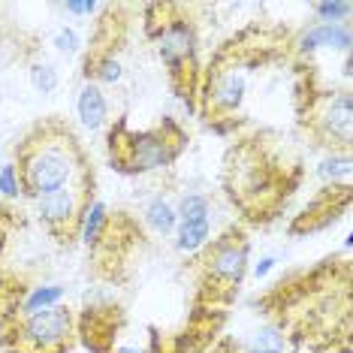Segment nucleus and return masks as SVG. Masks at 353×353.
Segmentation results:
<instances>
[{
  "instance_id": "nucleus-7",
  "label": "nucleus",
  "mask_w": 353,
  "mask_h": 353,
  "mask_svg": "<svg viewBox=\"0 0 353 353\" xmlns=\"http://www.w3.org/2000/svg\"><path fill=\"white\" fill-rule=\"evenodd\" d=\"M109 163L124 175H142L170 166L188 148V133L175 118H163L148 130H130L127 118L109 127Z\"/></svg>"
},
{
  "instance_id": "nucleus-2",
  "label": "nucleus",
  "mask_w": 353,
  "mask_h": 353,
  "mask_svg": "<svg viewBox=\"0 0 353 353\" xmlns=\"http://www.w3.org/2000/svg\"><path fill=\"white\" fill-rule=\"evenodd\" d=\"M302 160L275 133L236 139L223 157V190L245 223H272L302 184Z\"/></svg>"
},
{
  "instance_id": "nucleus-12",
  "label": "nucleus",
  "mask_w": 353,
  "mask_h": 353,
  "mask_svg": "<svg viewBox=\"0 0 353 353\" xmlns=\"http://www.w3.org/2000/svg\"><path fill=\"white\" fill-rule=\"evenodd\" d=\"M121 305H88L76 320V335L91 353H115V341L124 329Z\"/></svg>"
},
{
  "instance_id": "nucleus-9",
  "label": "nucleus",
  "mask_w": 353,
  "mask_h": 353,
  "mask_svg": "<svg viewBox=\"0 0 353 353\" xmlns=\"http://www.w3.org/2000/svg\"><path fill=\"white\" fill-rule=\"evenodd\" d=\"M142 227L139 221L130 218L127 212H115L106 214L97 242L88 248V260H91V272L97 281H124L130 272V263L136 251L142 248Z\"/></svg>"
},
{
  "instance_id": "nucleus-11",
  "label": "nucleus",
  "mask_w": 353,
  "mask_h": 353,
  "mask_svg": "<svg viewBox=\"0 0 353 353\" xmlns=\"http://www.w3.org/2000/svg\"><path fill=\"white\" fill-rule=\"evenodd\" d=\"M127 12H130V6H121V3H109L103 6V15L97 21V30H94L91 37V49H88L85 54V70L82 76L91 82L94 70L100 67V63L106 61H118L115 52L121 49V46L127 43V28H130V21H127Z\"/></svg>"
},
{
  "instance_id": "nucleus-6",
  "label": "nucleus",
  "mask_w": 353,
  "mask_h": 353,
  "mask_svg": "<svg viewBox=\"0 0 353 353\" xmlns=\"http://www.w3.org/2000/svg\"><path fill=\"white\" fill-rule=\"evenodd\" d=\"M293 103H296L299 130L314 145L326 148L329 154H347L350 118H353V100L347 88L344 91H323V88H317L314 70L299 67L296 88H293Z\"/></svg>"
},
{
  "instance_id": "nucleus-31",
  "label": "nucleus",
  "mask_w": 353,
  "mask_h": 353,
  "mask_svg": "<svg viewBox=\"0 0 353 353\" xmlns=\"http://www.w3.org/2000/svg\"><path fill=\"white\" fill-rule=\"evenodd\" d=\"M115 353H145V350H136V347H118Z\"/></svg>"
},
{
  "instance_id": "nucleus-1",
  "label": "nucleus",
  "mask_w": 353,
  "mask_h": 353,
  "mask_svg": "<svg viewBox=\"0 0 353 353\" xmlns=\"http://www.w3.org/2000/svg\"><path fill=\"white\" fill-rule=\"evenodd\" d=\"M293 46V34L278 25L254 21L239 34H232L203 70L196 112L208 130L227 136L236 127H242V106L248 100L251 76L275 63H284Z\"/></svg>"
},
{
  "instance_id": "nucleus-4",
  "label": "nucleus",
  "mask_w": 353,
  "mask_h": 353,
  "mask_svg": "<svg viewBox=\"0 0 353 353\" xmlns=\"http://www.w3.org/2000/svg\"><path fill=\"white\" fill-rule=\"evenodd\" d=\"M145 37L154 39L160 61L166 63L170 85L184 106L196 112L199 85H203V67H199L196 49L199 34L190 21L188 6L181 3H148L145 6Z\"/></svg>"
},
{
  "instance_id": "nucleus-25",
  "label": "nucleus",
  "mask_w": 353,
  "mask_h": 353,
  "mask_svg": "<svg viewBox=\"0 0 353 353\" xmlns=\"http://www.w3.org/2000/svg\"><path fill=\"white\" fill-rule=\"evenodd\" d=\"M30 82L43 94L58 91V73H54V67H49V63H37V67L30 70Z\"/></svg>"
},
{
  "instance_id": "nucleus-16",
  "label": "nucleus",
  "mask_w": 353,
  "mask_h": 353,
  "mask_svg": "<svg viewBox=\"0 0 353 353\" xmlns=\"http://www.w3.org/2000/svg\"><path fill=\"white\" fill-rule=\"evenodd\" d=\"M76 109H79V118H82V124L91 127V130H100V127L106 124V118H109V103H106V97H103V91H100L97 82H88V85L82 88Z\"/></svg>"
},
{
  "instance_id": "nucleus-19",
  "label": "nucleus",
  "mask_w": 353,
  "mask_h": 353,
  "mask_svg": "<svg viewBox=\"0 0 353 353\" xmlns=\"http://www.w3.org/2000/svg\"><path fill=\"white\" fill-rule=\"evenodd\" d=\"M63 299V287L58 284H49V287H34L25 302H21V311L19 314H37V311H46V308H54V305H61Z\"/></svg>"
},
{
  "instance_id": "nucleus-5",
  "label": "nucleus",
  "mask_w": 353,
  "mask_h": 353,
  "mask_svg": "<svg viewBox=\"0 0 353 353\" xmlns=\"http://www.w3.org/2000/svg\"><path fill=\"white\" fill-rule=\"evenodd\" d=\"M248 236L242 227H230L212 245H203L190 260L194 275V314H223L236 299L239 287L248 275Z\"/></svg>"
},
{
  "instance_id": "nucleus-21",
  "label": "nucleus",
  "mask_w": 353,
  "mask_h": 353,
  "mask_svg": "<svg viewBox=\"0 0 353 353\" xmlns=\"http://www.w3.org/2000/svg\"><path fill=\"white\" fill-rule=\"evenodd\" d=\"M15 230H21V212L10 203H0V256H3L6 245L12 242Z\"/></svg>"
},
{
  "instance_id": "nucleus-20",
  "label": "nucleus",
  "mask_w": 353,
  "mask_h": 353,
  "mask_svg": "<svg viewBox=\"0 0 353 353\" xmlns=\"http://www.w3.org/2000/svg\"><path fill=\"white\" fill-rule=\"evenodd\" d=\"M145 221H148V227L154 230V232H172L175 230V223H179V214L172 212V205L170 203H163V199H154V203L148 205V212H145Z\"/></svg>"
},
{
  "instance_id": "nucleus-24",
  "label": "nucleus",
  "mask_w": 353,
  "mask_h": 353,
  "mask_svg": "<svg viewBox=\"0 0 353 353\" xmlns=\"http://www.w3.org/2000/svg\"><path fill=\"white\" fill-rule=\"evenodd\" d=\"M320 175H326V179H341V184H347V175H350V157L347 154H332L323 160V166H320Z\"/></svg>"
},
{
  "instance_id": "nucleus-3",
  "label": "nucleus",
  "mask_w": 353,
  "mask_h": 353,
  "mask_svg": "<svg viewBox=\"0 0 353 353\" xmlns=\"http://www.w3.org/2000/svg\"><path fill=\"white\" fill-rule=\"evenodd\" d=\"M12 157L19 190L28 199H43L61 188L97 175L76 130L58 115L30 124L21 133Z\"/></svg>"
},
{
  "instance_id": "nucleus-8",
  "label": "nucleus",
  "mask_w": 353,
  "mask_h": 353,
  "mask_svg": "<svg viewBox=\"0 0 353 353\" xmlns=\"http://www.w3.org/2000/svg\"><path fill=\"white\" fill-rule=\"evenodd\" d=\"M76 341V317L67 305L19 314L0 329L3 353H70Z\"/></svg>"
},
{
  "instance_id": "nucleus-17",
  "label": "nucleus",
  "mask_w": 353,
  "mask_h": 353,
  "mask_svg": "<svg viewBox=\"0 0 353 353\" xmlns=\"http://www.w3.org/2000/svg\"><path fill=\"white\" fill-rule=\"evenodd\" d=\"M245 347L248 353H284L290 347V335L284 329H278L275 323H269V326L256 329L251 339L245 341Z\"/></svg>"
},
{
  "instance_id": "nucleus-13",
  "label": "nucleus",
  "mask_w": 353,
  "mask_h": 353,
  "mask_svg": "<svg viewBox=\"0 0 353 353\" xmlns=\"http://www.w3.org/2000/svg\"><path fill=\"white\" fill-rule=\"evenodd\" d=\"M347 208H350V184H329L302 208V214L293 218L290 236H305V232H320L332 227L341 214H347Z\"/></svg>"
},
{
  "instance_id": "nucleus-26",
  "label": "nucleus",
  "mask_w": 353,
  "mask_h": 353,
  "mask_svg": "<svg viewBox=\"0 0 353 353\" xmlns=\"http://www.w3.org/2000/svg\"><path fill=\"white\" fill-rule=\"evenodd\" d=\"M314 12L320 15V19H344V15H350V3H317Z\"/></svg>"
},
{
  "instance_id": "nucleus-22",
  "label": "nucleus",
  "mask_w": 353,
  "mask_h": 353,
  "mask_svg": "<svg viewBox=\"0 0 353 353\" xmlns=\"http://www.w3.org/2000/svg\"><path fill=\"white\" fill-rule=\"evenodd\" d=\"M106 214H109V208L100 203H94L91 208H88V214H85V223H82V239H85V245L91 248L94 242H97V236H100V230H103V223H106Z\"/></svg>"
},
{
  "instance_id": "nucleus-10",
  "label": "nucleus",
  "mask_w": 353,
  "mask_h": 353,
  "mask_svg": "<svg viewBox=\"0 0 353 353\" xmlns=\"http://www.w3.org/2000/svg\"><path fill=\"white\" fill-rule=\"evenodd\" d=\"M94 190H97V175L82 179V181L70 184V188H61L49 196L37 199L39 223L46 227V232L54 239L58 248H73L79 239H82L85 214H88V208L97 203Z\"/></svg>"
},
{
  "instance_id": "nucleus-18",
  "label": "nucleus",
  "mask_w": 353,
  "mask_h": 353,
  "mask_svg": "<svg viewBox=\"0 0 353 353\" xmlns=\"http://www.w3.org/2000/svg\"><path fill=\"white\" fill-rule=\"evenodd\" d=\"M208 232H212L208 221L179 223V242H175V248H179L181 254H196L203 245H208Z\"/></svg>"
},
{
  "instance_id": "nucleus-28",
  "label": "nucleus",
  "mask_w": 353,
  "mask_h": 353,
  "mask_svg": "<svg viewBox=\"0 0 353 353\" xmlns=\"http://www.w3.org/2000/svg\"><path fill=\"white\" fill-rule=\"evenodd\" d=\"M54 46H58L61 52H76L79 49V37H76V30H70V28H61L58 30V37H54Z\"/></svg>"
},
{
  "instance_id": "nucleus-14",
  "label": "nucleus",
  "mask_w": 353,
  "mask_h": 353,
  "mask_svg": "<svg viewBox=\"0 0 353 353\" xmlns=\"http://www.w3.org/2000/svg\"><path fill=\"white\" fill-rule=\"evenodd\" d=\"M28 293H30L28 281L0 260V329L10 323V320L19 317L21 302H25Z\"/></svg>"
},
{
  "instance_id": "nucleus-15",
  "label": "nucleus",
  "mask_w": 353,
  "mask_h": 353,
  "mask_svg": "<svg viewBox=\"0 0 353 353\" xmlns=\"http://www.w3.org/2000/svg\"><path fill=\"white\" fill-rule=\"evenodd\" d=\"M296 49L302 54L308 52H317V49H350V30L339 25V21H326V25H317L311 28L308 34H305L299 43H296Z\"/></svg>"
},
{
  "instance_id": "nucleus-29",
  "label": "nucleus",
  "mask_w": 353,
  "mask_h": 353,
  "mask_svg": "<svg viewBox=\"0 0 353 353\" xmlns=\"http://www.w3.org/2000/svg\"><path fill=\"white\" fill-rule=\"evenodd\" d=\"M67 10L70 12H79V15H91L94 10H97V3H91V0H85V3H76V0H70Z\"/></svg>"
},
{
  "instance_id": "nucleus-30",
  "label": "nucleus",
  "mask_w": 353,
  "mask_h": 353,
  "mask_svg": "<svg viewBox=\"0 0 353 353\" xmlns=\"http://www.w3.org/2000/svg\"><path fill=\"white\" fill-rule=\"evenodd\" d=\"M272 266H275V260H272V256H266V260H263V263H256V278H260V275H266V272L272 269Z\"/></svg>"
},
{
  "instance_id": "nucleus-23",
  "label": "nucleus",
  "mask_w": 353,
  "mask_h": 353,
  "mask_svg": "<svg viewBox=\"0 0 353 353\" xmlns=\"http://www.w3.org/2000/svg\"><path fill=\"white\" fill-rule=\"evenodd\" d=\"M179 221L190 223V221H208V199L205 196H184V203L179 208Z\"/></svg>"
},
{
  "instance_id": "nucleus-27",
  "label": "nucleus",
  "mask_w": 353,
  "mask_h": 353,
  "mask_svg": "<svg viewBox=\"0 0 353 353\" xmlns=\"http://www.w3.org/2000/svg\"><path fill=\"white\" fill-rule=\"evenodd\" d=\"M0 190H3L6 196H19L21 194V190H19V179H15L12 166H3V170H0Z\"/></svg>"
}]
</instances>
